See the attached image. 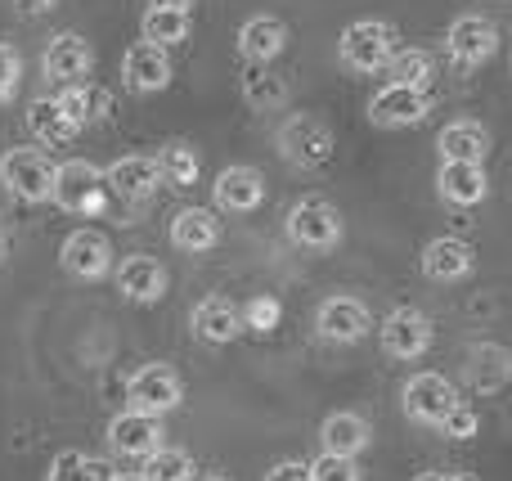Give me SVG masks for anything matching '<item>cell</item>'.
<instances>
[{"label":"cell","mask_w":512,"mask_h":481,"mask_svg":"<svg viewBox=\"0 0 512 481\" xmlns=\"http://www.w3.org/2000/svg\"><path fill=\"white\" fill-rule=\"evenodd\" d=\"M477 428H481V419H477V410L472 405H454V414L445 419V437H454V441H472L477 437Z\"/></svg>","instance_id":"d590c367"},{"label":"cell","mask_w":512,"mask_h":481,"mask_svg":"<svg viewBox=\"0 0 512 481\" xmlns=\"http://www.w3.org/2000/svg\"><path fill=\"white\" fill-rule=\"evenodd\" d=\"M418 481H477V477H468V473H423Z\"/></svg>","instance_id":"60d3db41"},{"label":"cell","mask_w":512,"mask_h":481,"mask_svg":"<svg viewBox=\"0 0 512 481\" xmlns=\"http://www.w3.org/2000/svg\"><path fill=\"white\" fill-rule=\"evenodd\" d=\"M432 347V320L414 306H400L382 320V351L396 360H418L423 351Z\"/></svg>","instance_id":"7c38bea8"},{"label":"cell","mask_w":512,"mask_h":481,"mask_svg":"<svg viewBox=\"0 0 512 481\" xmlns=\"http://www.w3.org/2000/svg\"><path fill=\"white\" fill-rule=\"evenodd\" d=\"M158 162H162V176H167V185L189 189L198 180V153L189 149V144H167V149L158 153Z\"/></svg>","instance_id":"d6a6232c"},{"label":"cell","mask_w":512,"mask_h":481,"mask_svg":"<svg viewBox=\"0 0 512 481\" xmlns=\"http://www.w3.org/2000/svg\"><path fill=\"white\" fill-rule=\"evenodd\" d=\"M427 113H432V95L418 86H382L378 95L369 99V117L378 126H391V131L427 122Z\"/></svg>","instance_id":"8fae6325"},{"label":"cell","mask_w":512,"mask_h":481,"mask_svg":"<svg viewBox=\"0 0 512 481\" xmlns=\"http://www.w3.org/2000/svg\"><path fill=\"white\" fill-rule=\"evenodd\" d=\"M189 5L194 0H149V9H180V14H189Z\"/></svg>","instance_id":"ab89813d"},{"label":"cell","mask_w":512,"mask_h":481,"mask_svg":"<svg viewBox=\"0 0 512 481\" xmlns=\"http://www.w3.org/2000/svg\"><path fill=\"white\" fill-rule=\"evenodd\" d=\"M95 68V50L81 32H59L41 54V72L45 81H59V86H81Z\"/></svg>","instance_id":"9c48e42d"},{"label":"cell","mask_w":512,"mask_h":481,"mask_svg":"<svg viewBox=\"0 0 512 481\" xmlns=\"http://www.w3.org/2000/svg\"><path fill=\"white\" fill-rule=\"evenodd\" d=\"M387 72H391V86L427 90V81H432V59H427L423 50H396V59L387 63Z\"/></svg>","instance_id":"1f68e13d"},{"label":"cell","mask_w":512,"mask_h":481,"mask_svg":"<svg viewBox=\"0 0 512 481\" xmlns=\"http://www.w3.org/2000/svg\"><path fill=\"white\" fill-rule=\"evenodd\" d=\"M400 401H405V414L414 423H423V428H445V419H450L454 405H459V392H454V383L445 374H414L405 383V392H400Z\"/></svg>","instance_id":"8992f818"},{"label":"cell","mask_w":512,"mask_h":481,"mask_svg":"<svg viewBox=\"0 0 512 481\" xmlns=\"http://www.w3.org/2000/svg\"><path fill=\"white\" fill-rule=\"evenodd\" d=\"M283 225H288V239L306 252H328L342 239V216L328 198H301Z\"/></svg>","instance_id":"5b68a950"},{"label":"cell","mask_w":512,"mask_h":481,"mask_svg":"<svg viewBox=\"0 0 512 481\" xmlns=\"http://www.w3.org/2000/svg\"><path fill=\"white\" fill-rule=\"evenodd\" d=\"M126 401H131L135 414L162 419V414H171L185 401V383H180V374L171 365H144L140 374L131 378V387H126Z\"/></svg>","instance_id":"52a82bcc"},{"label":"cell","mask_w":512,"mask_h":481,"mask_svg":"<svg viewBox=\"0 0 512 481\" xmlns=\"http://www.w3.org/2000/svg\"><path fill=\"white\" fill-rule=\"evenodd\" d=\"M162 162L158 158H144V153H131V158H117V162H108L104 167V185L113 189L117 198H149V194H158V185H162Z\"/></svg>","instance_id":"5bb4252c"},{"label":"cell","mask_w":512,"mask_h":481,"mask_svg":"<svg viewBox=\"0 0 512 481\" xmlns=\"http://www.w3.org/2000/svg\"><path fill=\"white\" fill-rule=\"evenodd\" d=\"M216 239H221V221H216V212H207V207H185V212H176V221H171V243H176L180 252H207L216 248Z\"/></svg>","instance_id":"d4e9b609"},{"label":"cell","mask_w":512,"mask_h":481,"mask_svg":"<svg viewBox=\"0 0 512 481\" xmlns=\"http://www.w3.org/2000/svg\"><path fill=\"white\" fill-rule=\"evenodd\" d=\"M108 446L122 459H149L153 450H162V419L135 414V410L117 414V419L108 423Z\"/></svg>","instance_id":"4fadbf2b"},{"label":"cell","mask_w":512,"mask_h":481,"mask_svg":"<svg viewBox=\"0 0 512 481\" xmlns=\"http://www.w3.org/2000/svg\"><path fill=\"white\" fill-rule=\"evenodd\" d=\"M59 104H63V113L72 117V126H95V122H104L108 113H113V95H108L104 86H95V81H81V86H63L59 90Z\"/></svg>","instance_id":"4316f807"},{"label":"cell","mask_w":512,"mask_h":481,"mask_svg":"<svg viewBox=\"0 0 512 481\" xmlns=\"http://www.w3.org/2000/svg\"><path fill=\"white\" fill-rule=\"evenodd\" d=\"M54 180L59 167L41 149H9L0 158V185L23 203H54Z\"/></svg>","instance_id":"6da1fadb"},{"label":"cell","mask_w":512,"mask_h":481,"mask_svg":"<svg viewBox=\"0 0 512 481\" xmlns=\"http://www.w3.org/2000/svg\"><path fill=\"white\" fill-rule=\"evenodd\" d=\"M283 320V306L274 302V297H252L248 306H243V329H256V333H274Z\"/></svg>","instance_id":"836d02e7"},{"label":"cell","mask_w":512,"mask_h":481,"mask_svg":"<svg viewBox=\"0 0 512 481\" xmlns=\"http://www.w3.org/2000/svg\"><path fill=\"white\" fill-rule=\"evenodd\" d=\"M436 149H441V162H481L486 167L490 131L481 122H450L436 135Z\"/></svg>","instance_id":"cb8c5ba5"},{"label":"cell","mask_w":512,"mask_h":481,"mask_svg":"<svg viewBox=\"0 0 512 481\" xmlns=\"http://www.w3.org/2000/svg\"><path fill=\"white\" fill-rule=\"evenodd\" d=\"M54 203L72 216H99L104 212V171L86 158H68L54 180Z\"/></svg>","instance_id":"277c9868"},{"label":"cell","mask_w":512,"mask_h":481,"mask_svg":"<svg viewBox=\"0 0 512 481\" xmlns=\"http://www.w3.org/2000/svg\"><path fill=\"white\" fill-rule=\"evenodd\" d=\"M445 50H450V59L459 63V68H481V63L499 50V27L490 23L486 14H463V18H454L450 32H445Z\"/></svg>","instance_id":"ba28073f"},{"label":"cell","mask_w":512,"mask_h":481,"mask_svg":"<svg viewBox=\"0 0 512 481\" xmlns=\"http://www.w3.org/2000/svg\"><path fill=\"white\" fill-rule=\"evenodd\" d=\"M189 14H180V9H144L140 18V32L149 45H158V50H171V45L189 41Z\"/></svg>","instance_id":"f1b7e54d"},{"label":"cell","mask_w":512,"mask_h":481,"mask_svg":"<svg viewBox=\"0 0 512 481\" xmlns=\"http://www.w3.org/2000/svg\"><path fill=\"white\" fill-rule=\"evenodd\" d=\"M122 81L140 95H153V90H167L171 86V54L158 50V45L140 41L122 54Z\"/></svg>","instance_id":"e0dca14e"},{"label":"cell","mask_w":512,"mask_h":481,"mask_svg":"<svg viewBox=\"0 0 512 481\" xmlns=\"http://www.w3.org/2000/svg\"><path fill=\"white\" fill-rule=\"evenodd\" d=\"M203 481H225V477H203Z\"/></svg>","instance_id":"7bdbcfd3"},{"label":"cell","mask_w":512,"mask_h":481,"mask_svg":"<svg viewBox=\"0 0 512 481\" xmlns=\"http://www.w3.org/2000/svg\"><path fill=\"white\" fill-rule=\"evenodd\" d=\"M288 45V27L274 14H252L248 23L239 27V54L248 63H274Z\"/></svg>","instance_id":"7402d4cb"},{"label":"cell","mask_w":512,"mask_h":481,"mask_svg":"<svg viewBox=\"0 0 512 481\" xmlns=\"http://www.w3.org/2000/svg\"><path fill=\"white\" fill-rule=\"evenodd\" d=\"M113 481H144V477H113Z\"/></svg>","instance_id":"b9f144b4"},{"label":"cell","mask_w":512,"mask_h":481,"mask_svg":"<svg viewBox=\"0 0 512 481\" xmlns=\"http://www.w3.org/2000/svg\"><path fill=\"white\" fill-rule=\"evenodd\" d=\"M54 5H59V0H14V9H18V14H27V18H41V14H50Z\"/></svg>","instance_id":"f35d334b"},{"label":"cell","mask_w":512,"mask_h":481,"mask_svg":"<svg viewBox=\"0 0 512 481\" xmlns=\"http://www.w3.org/2000/svg\"><path fill=\"white\" fill-rule=\"evenodd\" d=\"M117 293L126 297V302H158L162 293H167V270H162L158 257H144V252H135V257H122L117 261Z\"/></svg>","instance_id":"2e32d148"},{"label":"cell","mask_w":512,"mask_h":481,"mask_svg":"<svg viewBox=\"0 0 512 481\" xmlns=\"http://www.w3.org/2000/svg\"><path fill=\"white\" fill-rule=\"evenodd\" d=\"M27 131H32L41 144H50V149H63V144L77 140V126H72V117L63 113L59 95H41L27 104Z\"/></svg>","instance_id":"603a6c76"},{"label":"cell","mask_w":512,"mask_h":481,"mask_svg":"<svg viewBox=\"0 0 512 481\" xmlns=\"http://www.w3.org/2000/svg\"><path fill=\"white\" fill-rule=\"evenodd\" d=\"M477 266V252H472L468 239H454V234H441V239L427 243L423 252V275L436 279V284H454V279L472 275Z\"/></svg>","instance_id":"ffe728a7"},{"label":"cell","mask_w":512,"mask_h":481,"mask_svg":"<svg viewBox=\"0 0 512 481\" xmlns=\"http://www.w3.org/2000/svg\"><path fill=\"white\" fill-rule=\"evenodd\" d=\"M59 261L72 279H104L108 270H113V243H108V234H99L95 225H81V230H72L68 239H63Z\"/></svg>","instance_id":"30bf717a"},{"label":"cell","mask_w":512,"mask_h":481,"mask_svg":"<svg viewBox=\"0 0 512 481\" xmlns=\"http://www.w3.org/2000/svg\"><path fill=\"white\" fill-rule=\"evenodd\" d=\"M265 481H315V468L301 464V459H283V464H274Z\"/></svg>","instance_id":"74e56055"},{"label":"cell","mask_w":512,"mask_h":481,"mask_svg":"<svg viewBox=\"0 0 512 481\" xmlns=\"http://www.w3.org/2000/svg\"><path fill=\"white\" fill-rule=\"evenodd\" d=\"M333 149H337L333 126H328L324 117H315V113L288 117L283 131H279V153L301 171H319L328 158H333Z\"/></svg>","instance_id":"7a4b0ae2"},{"label":"cell","mask_w":512,"mask_h":481,"mask_svg":"<svg viewBox=\"0 0 512 481\" xmlns=\"http://www.w3.org/2000/svg\"><path fill=\"white\" fill-rule=\"evenodd\" d=\"M342 50V63L355 72H382L391 59H396V27L382 23V18H360L342 32L337 41Z\"/></svg>","instance_id":"3957f363"},{"label":"cell","mask_w":512,"mask_h":481,"mask_svg":"<svg viewBox=\"0 0 512 481\" xmlns=\"http://www.w3.org/2000/svg\"><path fill=\"white\" fill-rule=\"evenodd\" d=\"M194 333L207 347H225V342H234L243 333V311L234 302H225V297H203L194 306Z\"/></svg>","instance_id":"44dd1931"},{"label":"cell","mask_w":512,"mask_h":481,"mask_svg":"<svg viewBox=\"0 0 512 481\" xmlns=\"http://www.w3.org/2000/svg\"><path fill=\"white\" fill-rule=\"evenodd\" d=\"M45 481H113V473L104 459L86 455V450H63V455H54Z\"/></svg>","instance_id":"f546056e"},{"label":"cell","mask_w":512,"mask_h":481,"mask_svg":"<svg viewBox=\"0 0 512 481\" xmlns=\"http://www.w3.org/2000/svg\"><path fill=\"white\" fill-rule=\"evenodd\" d=\"M212 194L221 212H256L265 198V176L256 167H248V162H239V167H225L216 176Z\"/></svg>","instance_id":"ac0fdd59"},{"label":"cell","mask_w":512,"mask_h":481,"mask_svg":"<svg viewBox=\"0 0 512 481\" xmlns=\"http://www.w3.org/2000/svg\"><path fill=\"white\" fill-rule=\"evenodd\" d=\"M319 446L324 455H342V459H355L364 446H369V423L360 414H328L324 428H319Z\"/></svg>","instance_id":"484cf974"},{"label":"cell","mask_w":512,"mask_h":481,"mask_svg":"<svg viewBox=\"0 0 512 481\" xmlns=\"http://www.w3.org/2000/svg\"><path fill=\"white\" fill-rule=\"evenodd\" d=\"M144 481H194L198 477V464L189 450H176V446H162L144 459Z\"/></svg>","instance_id":"4dcf8cb0"},{"label":"cell","mask_w":512,"mask_h":481,"mask_svg":"<svg viewBox=\"0 0 512 481\" xmlns=\"http://www.w3.org/2000/svg\"><path fill=\"white\" fill-rule=\"evenodd\" d=\"M436 189H441V198L450 207H477L490 194V176L481 162H441Z\"/></svg>","instance_id":"d6986e66"},{"label":"cell","mask_w":512,"mask_h":481,"mask_svg":"<svg viewBox=\"0 0 512 481\" xmlns=\"http://www.w3.org/2000/svg\"><path fill=\"white\" fill-rule=\"evenodd\" d=\"M0 252H5V239H0Z\"/></svg>","instance_id":"ee69618b"},{"label":"cell","mask_w":512,"mask_h":481,"mask_svg":"<svg viewBox=\"0 0 512 481\" xmlns=\"http://www.w3.org/2000/svg\"><path fill=\"white\" fill-rule=\"evenodd\" d=\"M243 104L252 113H274V108L288 104V81L270 63H248V72H243Z\"/></svg>","instance_id":"83f0119b"},{"label":"cell","mask_w":512,"mask_h":481,"mask_svg":"<svg viewBox=\"0 0 512 481\" xmlns=\"http://www.w3.org/2000/svg\"><path fill=\"white\" fill-rule=\"evenodd\" d=\"M310 468H315V481H360L355 459H342V455H319Z\"/></svg>","instance_id":"e575fe53"},{"label":"cell","mask_w":512,"mask_h":481,"mask_svg":"<svg viewBox=\"0 0 512 481\" xmlns=\"http://www.w3.org/2000/svg\"><path fill=\"white\" fill-rule=\"evenodd\" d=\"M319 333H324L328 342H360V338H369V329H373V315H369V306L360 302V297H328L324 306H319Z\"/></svg>","instance_id":"9a60e30c"},{"label":"cell","mask_w":512,"mask_h":481,"mask_svg":"<svg viewBox=\"0 0 512 481\" xmlns=\"http://www.w3.org/2000/svg\"><path fill=\"white\" fill-rule=\"evenodd\" d=\"M18 77H23V63H18V54L9 50V45H0V104H5V99H14Z\"/></svg>","instance_id":"8d00e7d4"}]
</instances>
